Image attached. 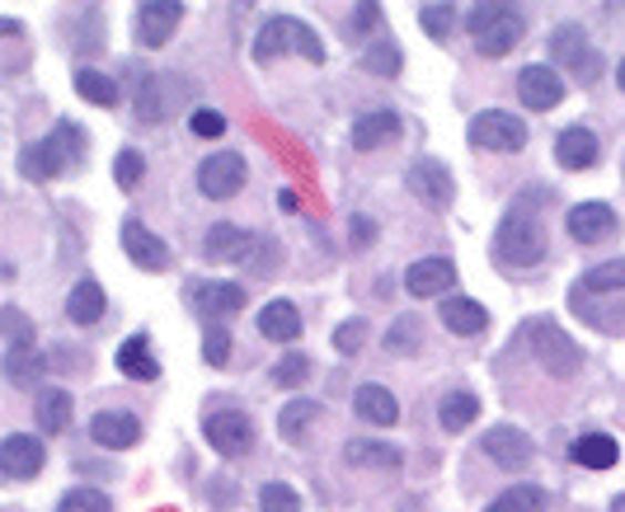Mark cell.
<instances>
[{"instance_id": "cell-1", "label": "cell", "mask_w": 625, "mask_h": 512, "mask_svg": "<svg viewBox=\"0 0 625 512\" xmlns=\"http://www.w3.org/2000/svg\"><path fill=\"white\" fill-rule=\"evenodd\" d=\"M85 151H90L85 127L71 123V117H62V123H57V127L43 136V142L24 146V155H19V170H24L29 180L48 184V180H57L62 170H71L75 161H85Z\"/></svg>"}, {"instance_id": "cell-2", "label": "cell", "mask_w": 625, "mask_h": 512, "mask_svg": "<svg viewBox=\"0 0 625 512\" xmlns=\"http://www.w3.org/2000/svg\"><path fill=\"white\" fill-rule=\"evenodd\" d=\"M0 329H6V381L10 386H38L48 362H43V352H38V334L29 325V315L19 306H6L0 310Z\"/></svg>"}, {"instance_id": "cell-3", "label": "cell", "mask_w": 625, "mask_h": 512, "mask_svg": "<svg viewBox=\"0 0 625 512\" xmlns=\"http://www.w3.org/2000/svg\"><path fill=\"white\" fill-rule=\"evenodd\" d=\"M465 29H471L480 57H508L526 38V10H518V6H475L471 19H465Z\"/></svg>"}, {"instance_id": "cell-4", "label": "cell", "mask_w": 625, "mask_h": 512, "mask_svg": "<svg viewBox=\"0 0 625 512\" xmlns=\"http://www.w3.org/2000/svg\"><path fill=\"white\" fill-rule=\"evenodd\" d=\"M494 254H499V264L508 268H532L545 259V226L536 222V212H508L499 231H494Z\"/></svg>"}, {"instance_id": "cell-5", "label": "cell", "mask_w": 625, "mask_h": 512, "mask_svg": "<svg viewBox=\"0 0 625 512\" xmlns=\"http://www.w3.org/2000/svg\"><path fill=\"white\" fill-rule=\"evenodd\" d=\"M522 348L532 352V358L551 371V377H574L578 371V362H583V352H578V344L564 334L555 320H545V315H536V320H526L522 325Z\"/></svg>"}, {"instance_id": "cell-6", "label": "cell", "mask_w": 625, "mask_h": 512, "mask_svg": "<svg viewBox=\"0 0 625 512\" xmlns=\"http://www.w3.org/2000/svg\"><path fill=\"white\" fill-rule=\"evenodd\" d=\"M278 52H301L306 62H316V66L325 62V43L316 38V29L291 19V14H273L259 29V38H254V57H259V62H268V57H278Z\"/></svg>"}, {"instance_id": "cell-7", "label": "cell", "mask_w": 625, "mask_h": 512, "mask_svg": "<svg viewBox=\"0 0 625 512\" xmlns=\"http://www.w3.org/2000/svg\"><path fill=\"white\" fill-rule=\"evenodd\" d=\"M526 123L518 113H503V109H490V113H475L471 117V146L480 151H503V155H513L526 146Z\"/></svg>"}, {"instance_id": "cell-8", "label": "cell", "mask_w": 625, "mask_h": 512, "mask_svg": "<svg viewBox=\"0 0 625 512\" xmlns=\"http://www.w3.org/2000/svg\"><path fill=\"white\" fill-rule=\"evenodd\" d=\"M207 442L212 451H222L226 461H240L254 451V423H249V413L245 409H217V413H207Z\"/></svg>"}, {"instance_id": "cell-9", "label": "cell", "mask_w": 625, "mask_h": 512, "mask_svg": "<svg viewBox=\"0 0 625 512\" xmlns=\"http://www.w3.org/2000/svg\"><path fill=\"white\" fill-rule=\"evenodd\" d=\"M245 155L236 151H217V155H207V161L198 165V193L212 203H226V198H236V193L245 188Z\"/></svg>"}, {"instance_id": "cell-10", "label": "cell", "mask_w": 625, "mask_h": 512, "mask_svg": "<svg viewBox=\"0 0 625 512\" xmlns=\"http://www.w3.org/2000/svg\"><path fill=\"white\" fill-rule=\"evenodd\" d=\"M551 57H555V62L570 66V71L578 75V81H597V71H602L597 52L588 48V38H583V29H578V24H564V29H555V33H551Z\"/></svg>"}, {"instance_id": "cell-11", "label": "cell", "mask_w": 625, "mask_h": 512, "mask_svg": "<svg viewBox=\"0 0 625 512\" xmlns=\"http://www.w3.org/2000/svg\"><path fill=\"white\" fill-rule=\"evenodd\" d=\"M123 249H127V259H132L136 268H146V273H165V268H170L165 240H161V235H155L151 226L136 222V216H127V222H123Z\"/></svg>"}, {"instance_id": "cell-12", "label": "cell", "mask_w": 625, "mask_h": 512, "mask_svg": "<svg viewBox=\"0 0 625 512\" xmlns=\"http://www.w3.org/2000/svg\"><path fill=\"white\" fill-rule=\"evenodd\" d=\"M90 438L100 447H109V451H127V447L142 442V419L127 413V409H100L90 419Z\"/></svg>"}, {"instance_id": "cell-13", "label": "cell", "mask_w": 625, "mask_h": 512, "mask_svg": "<svg viewBox=\"0 0 625 512\" xmlns=\"http://www.w3.org/2000/svg\"><path fill=\"white\" fill-rule=\"evenodd\" d=\"M48 461V447L29 438V432H10L6 442H0V470H6L10 480H33L38 470Z\"/></svg>"}, {"instance_id": "cell-14", "label": "cell", "mask_w": 625, "mask_h": 512, "mask_svg": "<svg viewBox=\"0 0 625 512\" xmlns=\"http://www.w3.org/2000/svg\"><path fill=\"white\" fill-rule=\"evenodd\" d=\"M188 306L203 315V320H226L245 306V287L240 283H193L188 287Z\"/></svg>"}, {"instance_id": "cell-15", "label": "cell", "mask_w": 625, "mask_h": 512, "mask_svg": "<svg viewBox=\"0 0 625 512\" xmlns=\"http://www.w3.org/2000/svg\"><path fill=\"white\" fill-rule=\"evenodd\" d=\"M180 19H184L180 0H151V6L136 10V38H142L146 48H165L170 33L180 29Z\"/></svg>"}, {"instance_id": "cell-16", "label": "cell", "mask_w": 625, "mask_h": 512, "mask_svg": "<svg viewBox=\"0 0 625 512\" xmlns=\"http://www.w3.org/2000/svg\"><path fill=\"white\" fill-rule=\"evenodd\" d=\"M564 226H570V235L578 245H602V240H612L621 222H616V212L607 203H578Z\"/></svg>"}, {"instance_id": "cell-17", "label": "cell", "mask_w": 625, "mask_h": 512, "mask_svg": "<svg viewBox=\"0 0 625 512\" xmlns=\"http://www.w3.org/2000/svg\"><path fill=\"white\" fill-rule=\"evenodd\" d=\"M254 235L245 231V226H230V222H217L207 231V240H203V254L212 264H245L249 254H254Z\"/></svg>"}, {"instance_id": "cell-18", "label": "cell", "mask_w": 625, "mask_h": 512, "mask_svg": "<svg viewBox=\"0 0 625 512\" xmlns=\"http://www.w3.org/2000/svg\"><path fill=\"white\" fill-rule=\"evenodd\" d=\"M484 451H490V461H499L503 470H522L526 461L536 457L532 438H526V432H518L513 423H499V428L484 432Z\"/></svg>"}, {"instance_id": "cell-19", "label": "cell", "mask_w": 625, "mask_h": 512, "mask_svg": "<svg viewBox=\"0 0 625 512\" xmlns=\"http://www.w3.org/2000/svg\"><path fill=\"white\" fill-rule=\"evenodd\" d=\"M404 180H409V188H414V198H423L428 207H447L452 203V193H457L452 188V170L438 165V161H414Z\"/></svg>"}, {"instance_id": "cell-20", "label": "cell", "mask_w": 625, "mask_h": 512, "mask_svg": "<svg viewBox=\"0 0 625 512\" xmlns=\"http://www.w3.org/2000/svg\"><path fill=\"white\" fill-rule=\"evenodd\" d=\"M518 100L526 109H541L545 113V109H555L564 100V85H560V75L551 66H526L518 75Z\"/></svg>"}, {"instance_id": "cell-21", "label": "cell", "mask_w": 625, "mask_h": 512, "mask_svg": "<svg viewBox=\"0 0 625 512\" xmlns=\"http://www.w3.org/2000/svg\"><path fill=\"white\" fill-rule=\"evenodd\" d=\"M452 283H457V264L452 259H419V264H409V273H404L409 297H442Z\"/></svg>"}, {"instance_id": "cell-22", "label": "cell", "mask_w": 625, "mask_h": 512, "mask_svg": "<svg viewBox=\"0 0 625 512\" xmlns=\"http://www.w3.org/2000/svg\"><path fill=\"white\" fill-rule=\"evenodd\" d=\"M597 132H588V127H564L560 136H555V161L564 165V170H588L593 161H597Z\"/></svg>"}, {"instance_id": "cell-23", "label": "cell", "mask_w": 625, "mask_h": 512, "mask_svg": "<svg viewBox=\"0 0 625 512\" xmlns=\"http://www.w3.org/2000/svg\"><path fill=\"white\" fill-rule=\"evenodd\" d=\"M400 117L390 113V109H372V113H362L358 123H354V146L358 151H377V146H390L400 136Z\"/></svg>"}, {"instance_id": "cell-24", "label": "cell", "mask_w": 625, "mask_h": 512, "mask_svg": "<svg viewBox=\"0 0 625 512\" xmlns=\"http://www.w3.org/2000/svg\"><path fill=\"white\" fill-rule=\"evenodd\" d=\"M259 334L268 344H297L301 339V310L291 301H268L259 310Z\"/></svg>"}, {"instance_id": "cell-25", "label": "cell", "mask_w": 625, "mask_h": 512, "mask_svg": "<svg viewBox=\"0 0 625 512\" xmlns=\"http://www.w3.org/2000/svg\"><path fill=\"white\" fill-rule=\"evenodd\" d=\"M344 461L348 465H367V470H400L404 451L390 447V442H377V438H354L344 447Z\"/></svg>"}, {"instance_id": "cell-26", "label": "cell", "mask_w": 625, "mask_h": 512, "mask_svg": "<svg viewBox=\"0 0 625 512\" xmlns=\"http://www.w3.org/2000/svg\"><path fill=\"white\" fill-rule=\"evenodd\" d=\"M104 310H109V297H104V287L94 283V278H81V283L71 287V297H66V320H75V325H100Z\"/></svg>"}, {"instance_id": "cell-27", "label": "cell", "mask_w": 625, "mask_h": 512, "mask_svg": "<svg viewBox=\"0 0 625 512\" xmlns=\"http://www.w3.org/2000/svg\"><path fill=\"white\" fill-rule=\"evenodd\" d=\"M570 457L583 465V470H612L621 461V447L612 432H583V438H574Z\"/></svg>"}, {"instance_id": "cell-28", "label": "cell", "mask_w": 625, "mask_h": 512, "mask_svg": "<svg viewBox=\"0 0 625 512\" xmlns=\"http://www.w3.org/2000/svg\"><path fill=\"white\" fill-rule=\"evenodd\" d=\"M119 371H123L127 381H155V377H161V362H155L146 334H132V339H123V348H119Z\"/></svg>"}, {"instance_id": "cell-29", "label": "cell", "mask_w": 625, "mask_h": 512, "mask_svg": "<svg viewBox=\"0 0 625 512\" xmlns=\"http://www.w3.org/2000/svg\"><path fill=\"white\" fill-rule=\"evenodd\" d=\"M354 409H358V419L362 423H377V428H390L400 419V405H396V396H390L386 386H358V396H354Z\"/></svg>"}, {"instance_id": "cell-30", "label": "cell", "mask_w": 625, "mask_h": 512, "mask_svg": "<svg viewBox=\"0 0 625 512\" xmlns=\"http://www.w3.org/2000/svg\"><path fill=\"white\" fill-rule=\"evenodd\" d=\"M438 320L452 334H465V339H471V334H480L484 325H490V310H484L480 301H471V297H447Z\"/></svg>"}, {"instance_id": "cell-31", "label": "cell", "mask_w": 625, "mask_h": 512, "mask_svg": "<svg viewBox=\"0 0 625 512\" xmlns=\"http://www.w3.org/2000/svg\"><path fill=\"white\" fill-rule=\"evenodd\" d=\"M33 413H38V428L43 432H66L71 428V396L66 390H38Z\"/></svg>"}, {"instance_id": "cell-32", "label": "cell", "mask_w": 625, "mask_h": 512, "mask_svg": "<svg viewBox=\"0 0 625 512\" xmlns=\"http://www.w3.org/2000/svg\"><path fill=\"white\" fill-rule=\"evenodd\" d=\"M480 419V396H471V390H452V396L442 400L438 409V423L447 432H461V428H471Z\"/></svg>"}, {"instance_id": "cell-33", "label": "cell", "mask_w": 625, "mask_h": 512, "mask_svg": "<svg viewBox=\"0 0 625 512\" xmlns=\"http://www.w3.org/2000/svg\"><path fill=\"white\" fill-rule=\"evenodd\" d=\"M75 94H85V100L100 104V109H113L119 104V81L104 71H94V66H81L75 71Z\"/></svg>"}, {"instance_id": "cell-34", "label": "cell", "mask_w": 625, "mask_h": 512, "mask_svg": "<svg viewBox=\"0 0 625 512\" xmlns=\"http://www.w3.org/2000/svg\"><path fill=\"white\" fill-rule=\"evenodd\" d=\"M545 489L541 484H513V489H503V494L484 508V512H545Z\"/></svg>"}, {"instance_id": "cell-35", "label": "cell", "mask_w": 625, "mask_h": 512, "mask_svg": "<svg viewBox=\"0 0 625 512\" xmlns=\"http://www.w3.org/2000/svg\"><path fill=\"white\" fill-rule=\"evenodd\" d=\"M316 419H320V405H316V400H291V405H283V413H278V428H283L287 442H301Z\"/></svg>"}, {"instance_id": "cell-36", "label": "cell", "mask_w": 625, "mask_h": 512, "mask_svg": "<svg viewBox=\"0 0 625 512\" xmlns=\"http://www.w3.org/2000/svg\"><path fill=\"white\" fill-rule=\"evenodd\" d=\"M583 291H597V297H607V291H625V259H607V264H597L588 268L578 278Z\"/></svg>"}, {"instance_id": "cell-37", "label": "cell", "mask_w": 625, "mask_h": 512, "mask_svg": "<svg viewBox=\"0 0 625 512\" xmlns=\"http://www.w3.org/2000/svg\"><path fill=\"white\" fill-rule=\"evenodd\" d=\"M310 381V358L306 352H287V358L273 367V386H283V390H301Z\"/></svg>"}, {"instance_id": "cell-38", "label": "cell", "mask_w": 625, "mask_h": 512, "mask_svg": "<svg viewBox=\"0 0 625 512\" xmlns=\"http://www.w3.org/2000/svg\"><path fill=\"white\" fill-rule=\"evenodd\" d=\"M400 66H404V57L396 43H372L362 52V71H372V75H400Z\"/></svg>"}, {"instance_id": "cell-39", "label": "cell", "mask_w": 625, "mask_h": 512, "mask_svg": "<svg viewBox=\"0 0 625 512\" xmlns=\"http://www.w3.org/2000/svg\"><path fill=\"white\" fill-rule=\"evenodd\" d=\"M419 24L428 38H447L457 29V6H438V0H428V6H419Z\"/></svg>"}, {"instance_id": "cell-40", "label": "cell", "mask_w": 625, "mask_h": 512, "mask_svg": "<svg viewBox=\"0 0 625 512\" xmlns=\"http://www.w3.org/2000/svg\"><path fill=\"white\" fill-rule=\"evenodd\" d=\"M203 358L212 367H226V358H230V329L222 320H207V329H203Z\"/></svg>"}, {"instance_id": "cell-41", "label": "cell", "mask_w": 625, "mask_h": 512, "mask_svg": "<svg viewBox=\"0 0 625 512\" xmlns=\"http://www.w3.org/2000/svg\"><path fill=\"white\" fill-rule=\"evenodd\" d=\"M419 339H423L419 315H400V320L390 325V334H386V352H409V348H419Z\"/></svg>"}, {"instance_id": "cell-42", "label": "cell", "mask_w": 625, "mask_h": 512, "mask_svg": "<svg viewBox=\"0 0 625 512\" xmlns=\"http://www.w3.org/2000/svg\"><path fill=\"white\" fill-rule=\"evenodd\" d=\"M259 508H264V512H301V499H297V489H291V484L268 480V484L259 489Z\"/></svg>"}, {"instance_id": "cell-43", "label": "cell", "mask_w": 625, "mask_h": 512, "mask_svg": "<svg viewBox=\"0 0 625 512\" xmlns=\"http://www.w3.org/2000/svg\"><path fill=\"white\" fill-rule=\"evenodd\" d=\"M57 512H113L104 489H71V494L57 503Z\"/></svg>"}, {"instance_id": "cell-44", "label": "cell", "mask_w": 625, "mask_h": 512, "mask_svg": "<svg viewBox=\"0 0 625 512\" xmlns=\"http://www.w3.org/2000/svg\"><path fill=\"white\" fill-rule=\"evenodd\" d=\"M574 310H578L588 325H597V329L607 325L612 334H616V329H621V320H625V310H621V306H588V301H583V291H578V287H574Z\"/></svg>"}, {"instance_id": "cell-45", "label": "cell", "mask_w": 625, "mask_h": 512, "mask_svg": "<svg viewBox=\"0 0 625 512\" xmlns=\"http://www.w3.org/2000/svg\"><path fill=\"white\" fill-rule=\"evenodd\" d=\"M142 174H146L142 151H119V161H113V180H119V188H136Z\"/></svg>"}, {"instance_id": "cell-46", "label": "cell", "mask_w": 625, "mask_h": 512, "mask_svg": "<svg viewBox=\"0 0 625 512\" xmlns=\"http://www.w3.org/2000/svg\"><path fill=\"white\" fill-rule=\"evenodd\" d=\"M367 320H344L339 329H335V348H339V358H354V352L367 344Z\"/></svg>"}, {"instance_id": "cell-47", "label": "cell", "mask_w": 625, "mask_h": 512, "mask_svg": "<svg viewBox=\"0 0 625 512\" xmlns=\"http://www.w3.org/2000/svg\"><path fill=\"white\" fill-rule=\"evenodd\" d=\"M81 24H85V33H75V52H85V57H94L100 52V29H104V19H100V10H81Z\"/></svg>"}, {"instance_id": "cell-48", "label": "cell", "mask_w": 625, "mask_h": 512, "mask_svg": "<svg viewBox=\"0 0 625 512\" xmlns=\"http://www.w3.org/2000/svg\"><path fill=\"white\" fill-rule=\"evenodd\" d=\"M188 127H193V136H207V142H212V136L226 132V117L217 109H198V113L188 117Z\"/></svg>"}, {"instance_id": "cell-49", "label": "cell", "mask_w": 625, "mask_h": 512, "mask_svg": "<svg viewBox=\"0 0 625 512\" xmlns=\"http://www.w3.org/2000/svg\"><path fill=\"white\" fill-rule=\"evenodd\" d=\"M377 19H381V6H372V0H367V6H358V10H354V33L377 29Z\"/></svg>"}, {"instance_id": "cell-50", "label": "cell", "mask_w": 625, "mask_h": 512, "mask_svg": "<svg viewBox=\"0 0 625 512\" xmlns=\"http://www.w3.org/2000/svg\"><path fill=\"white\" fill-rule=\"evenodd\" d=\"M348 226H354V245H372V235H377V226H372V216H354V222H348Z\"/></svg>"}, {"instance_id": "cell-51", "label": "cell", "mask_w": 625, "mask_h": 512, "mask_svg": "<svg viewBox=\"0 0 625 512\" xmlns=\"http://www.w3.org/2000/svg\"><path fill=\"white\" fill-rule=\"evenodd\" d=\"M278 203H283L287 212H297V193H291V188H283V193H278Z\"/></svg>"}, {"instance_id": "cell-52", "label": "cell", "mask_w": 625, "mask_h": 512, "mask_svg": "<svg viewBox=\"0 0 625 512\" xmlns=\"http://www.w3.org/2000/svg\"><path fill=\"white\" fill-rule=\"evenodd\" d=\"M616 85L625 90V57H621V66H616Z\"/></svg>"}, {"instance_id": "cell-53", "label": "cell", "mask_w": 625, "mask_h": 512, "mask_svg": "<svg viewBox=\"0 0 625 512\" xmlns=\"http://www.w3.org/2000/svg\"><path fill=\"white\" fill-rule=\"evenodd\" d=\"M612 512H625V494H616V499H612Z\"/></svg>"}]
</instances>
